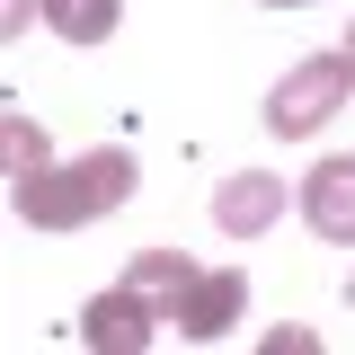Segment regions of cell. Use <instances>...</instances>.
Here are the masks:
<instances>
[{"mask_svg":"<svg viewBox=\"0 0 355 355\" xmlns=\"http://www.w3.org/2000/svg\"><path fill=\"white\" fill-rule=\"evenodd\" d=\"M258 9H311V0H258Z\"/></svg>","mask_w":355,"mask_h":355,"instance_id":"cell-12","label":"cell"},{"mask_svg":"<svg viewBox=\"0 0 355 355\" xmlns=\"http://www.w3.org/2000/svg\"><path fill=\"white\" fill-rule=\"evenodd\" d=\"M133 196V151L116 142H98L80 160H44V169L9 178V205L27 231H89V222H107L116 205Z\"/></svg>","mask_w":355,"mask_h":355,"instance_id":"cell-1","label":"cell"},{"mask_svg":"<svg viewBox=\"0 0 355 355\" xmlns=\"http://www.w3.org/2000/svg\"><path fill=\"white\" fill-rule=\"evenodd\" d=\"M160 293H142V284H107V293H89L80 302V347L89 355H151L160 338Z\"/></svg>","mask_w":355,"mask_h":355,"instance_id":"cell-3","label":"cell"},{"mask_svg":"<svg viewBox=\"0 0 355 355\" xmlns=\"http://www.w3.org/2000/svg\"><path fill=\"white\" fill-rule=\"evenodd\" d=\"M266 355H320L311 329H266Z\"/></svg>","mask_w":355,"mask_h":355,"instance_id":"cell-11","label":"cell"},{"mask_svg":"<svg viewBox=\"0 0 355 355\" xmlns=\"http://www.w3.org/2000/svg\"><path fill=\"white\" fill-rule=\"evenodd\" d=\"M347 53H355V27H347Z\"/></svg>","mask_w":355,"mask_h":355,"instance_id":"cell-14","label":"cell"},{"mask_svg":"<svg viewBox=\"0 0 355 355\" xmlns=\"http://www.w3.org/2000/svg\"><path fill=\"white\" fill-rule=\"evenodd\" d=\"M240 311H249V275H240V266H214V275L196 266V275L169 293V329L187 338V347H214V338L240 329Z\"/></svg>","mask_w":355,"mask_h":355,"instance_id":"cell-4","label":"cell"},{"mask_svg":"<svg viewBox=\"0 0 355 355\" xmlns=\"http://www.w3.org/2000/svg\"><path fill=\"white\" fill-rule=\"evenodd\" d=\"M187 275H196V258H187V249H142V258L125 266V284H142V293H178Z\"/></svg>","mask_w":355,"mask_h":355,"instance_id":"cell-8","label":"cell"},{"mask_svg":"<svg viewBox=\"0 0 355 355\" xmlns=\"http://www.w3.org/2000/svg\"><path fill=\"white\" fill-rule=\"evenodd\" d=\"M0 142H9V178H27V169H44L53 151H44V133H36V116H9L0 125Z\"/></svg>","mask_w":355,"mask_h":355,"instance_id":"cell-9","label":"cell"},{"mask_svg":"<svg viewBox=\"0 0 355 355\" xmlns=\"http://www.w3.org/2000/svg\"><path fill=\"white\" fill-rule=\"evenodd\" d=\"M347 89H355V53H347V44H338V53L293 62L284 80L266 89V133H275V142H311V133L347 107Z\"/></svg>","mask_w":355,"mask_h":355,"instance_id":"cell-2","label":"cell"},{"mask_svg":"<svg viewBox=\"0 0 355 355\" xmlns=\"http://www.w3.org/2000/svg\"><path fill=\"white\" fill-rule=\"evenodd\" d=\"M284 222V178L266 169H231L214 187V231H231V240H258V231H275Z\"/></svg>","mask_w":355,"mask_h":355,"instance_id":"cell-5","label":"cell"},{"mask_svg":"<svg viewBox=\"0 0 355 355\" xmlns=\"http://www.w3.org/2000/svg\"><path fill=\"white\" fill-rule=\"evenodd\" d=\"M302 222L329 240V249H355V160H347V151L302 178Z\"/></svg>","mask_w":355,"mask_h":355,"instance_id":"cell-6","label":"cell"},{"mask_svg":"<svg viewBox=\"0 0 355 355\" xmlns=\"http://www.w3.org/2000/svg\"><path fill=\"white\" fill-rule=\"evenodd\" d=\"M116 18H125V0H44V36L62 44H107Z\"/></svg>","mask_w":355,"mask_h":355,"instance_id":"cell-7","label":"cell"},{"mask_svg":"<svg viewBox=\"0 0 355 355\" xmlns=\"http://www.w3.org/2000/svg\"><path fill=\"white\" fill-rule=\"evenodd\" d=\"M347 302H355V275H347Z\"/></svg>","mask_w":355,"mask_h":355,"instance_id":"cell-13","label":"cell"},{"mask_svg":"<svg viewBox=\"0 0 355 355\" xmlns=\"http://www.w3.org/2000/svg\"><path fill=\"white\" fill-rule=\"evenodd\" d=\"M36 18H44V0H0V36H27Z\"/></svg>","mask_w":355,"mask_h":355,"instance_id":"cell-10","label":"cell"}]
</instances>
